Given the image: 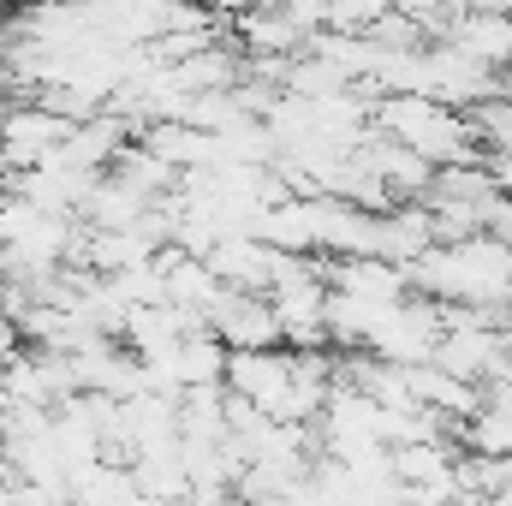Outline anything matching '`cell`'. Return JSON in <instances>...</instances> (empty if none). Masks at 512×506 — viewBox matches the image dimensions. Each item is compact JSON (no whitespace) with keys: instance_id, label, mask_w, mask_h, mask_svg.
I'll list each match as a JSON object with an SVG mask.
<instances>
[{"instance_id":"obj_9","label":"cell","mask_w":512,"mask_h":506,"mask_svg":"<svg viewBox=\"0 0 512 506\" xmlns=\"http://www.w3.org/2000/svg\"><path fill=\"white\" fill-rule=\"evenodd\" d=\"M471 126H477V137H483L489 161H495V155H507V149H512V96H489V102L471 114Z\"/></svg>"},{"instance_id":"obj_8","label":"cell","mask_w":512,"mask_h":506,"mask_svg":"<svg viewBox=\"0 0 512 506\" xmlns=\"http://www.w3.org/2000/svg\"><path fill=\"white\" fill-rule=\"evenodd\" d=\"M322 6H328V30H340V36H370L393 12L387 0H322Z\"/></svg>"},{"instance_id":"obj_5","label":"cell","mask_w":512,"mask_h":506,"mask_svg":"<svg viewBox=\"0 0 512 506\" xmlns=\"http://www.w3.org/2000/svg\"><path fill=\"white\" fill-rule=\"evenodd\" d=\"M233 42L245 48V60H292V54H304L310 48V36L274 6V0H256L251 12L233 24Z\"/></svg>"},{"instance_id":"obj_3","label":"cell","mask_w":512,"mask_h":506,"mask_svg":"<svg viewBox=\"0 0 512 506\" xmlns=\"http://www.w3.org/2000/svg\"><path fill=\"white\" fill-rule=\"evenodd\" d=\"M72 131L78 126H72L66 114H54V108H42V102H18L12 120H6V131H0V167H6V173H30V167H42L48 155H60Z\"/></svg>"},{"instance_id":"obj_4","label":"cell","mask_w":512,"mask_h":506,"mask_svg":"<svg viewBox=\"0 0 512 506\" xmlns=\"http://www.w3.org/2000/svg\"><path fill=\"white\" fill-rule=\"evenodd\" d=\"M209 334H215L227 352H274V346H286L268 292H233V286H227L221 304L209 310Z\"/></svg>"},{"instance_id":"obj_7","label":"cell","mask_w":512,"mask_h":506,"mask_svg":"<svg viewBox=\"0 0 512 506\" xmlns=\"http://www.w3.org/2000/svg\"><path fill=\"white\" fill-rule=\"evenodd\" d=\"M72 506H143V489L131 477V465H96L72 483Z\"/></svg>"},{"instance_id":"obj_2","label":"cell","mask_w":512,"mask_h":506,"mask_svg":"<svg viewBox=\"0 0 512 506\" xmlns=\"http://www.w3.org/2000/svg\"><path fill=\"white\" fill-rule=\"evenodd\" d=\"M376 131L405 143L411 155H423L435 173L441 167H471V161H489L483 137L471 126V114L435 102V96H376Z\"/></svg>"},{"instance_id":"obj_16","label":"cell","mask_w":512,"mask_h":506,"mask_svg":"<svg viewBox=\"0 0 512 506\" xmlns=\"http://www.w3.org/2000/svg\"><path fill=\"white\" fill-rule=\"evenodd\" d=\"M507 334H512V310H507Z\"/></svg>"},{"instance_id":"obj_15","label":"cell","mask_w":512,"mask_h":506,"mask_svg":"<svg viewBox=\"0 0 512 506\" xmlns=\"http://www.w3.org/2000/svg\"><path fill=\"white\" fill-rule=\"evenodd\" d=\"M489 506H512V489H501V495H495V501H489Z\"/></svg>"},{"instance_id":"obj_10","label":"cell","mask_w":512,"mask_h":506,"mask_svg":"<svg viewBox=\"0 0 512 506\" xmlns=\"http://www.w3.org/2000/svg\"><path fill=\"white\" fill-rule=\"evenodd\" d=\"M197 6H203V12H209V18H221V24H239V18H245V12H251L256 0H197Z\"/></svg>"},{"instance_id":"obj_11","label":"cell","mask_w":512,"mask_h":506,"mask_svg":"<svg viewBox=\"0 0 512 506\" xmlns=\"http://www.w3.org/2000/svg\"><path fill=\"white\" fill-rule=\"evenodd\" d=\"M489 167H495V185H501V197H512V149H507V155H495Z\"/></svg>"},{"instance_id":"obj_13","label":"cell","mask_w":512,"mask_h":506,"mask_svg":"<svg viewBox=\"0 0 512 506\" xmlns=\"http://www.w3.org/2000/svg\"><path fill=\"white\" fill-rule=\"evenodd\" d=\"M12 108H18V102H12V90L0 84V131H6V120H12Z\"/></svg>"},{"instance_id":"obj_12","label":"cell","mask_w":512,"mask_h":506,"mask_svg":"<svg viewBox=\"0 0 512 506\" xmlns=\"http://www.w3.org/2000/svg\"><path fill=\"white\" fill-rule=\"evenodd\" d=\"M12 411V381H6V364H0V417Z\"/></svg>"},{"instance_id":"obj_14","label":"cell","mask_w":512,"mask_h":506,"mask_svg":"<svg viewBox=\"0 0 512 506\" xmlns=\"http://www.w3.org/2000/svg\"><path fill=\"white\" fill-rule=\"evenodd\" d=\"M501 96H512V66L501 72Z\"/></svg>"},{"instance_id":"obj_1","label":"cell","mask_w":512,"mask_h":506,"mask_svg":"<svg viewBox=\"0 0 512 506\" xmlns=\"http://www.w3.org/2000/svg\"><path fill=\"white\" fill-rule=\"evenodd\" d=\"M411 286L435 304L453 310H489L507 316L512 310V245H501L495 233L459 239V245H435L411 262Z\"/></svg>"},{"instance_id":"obj_6","label":"cell","mask_w":512,"mask_h":506,"mask_svg":"<svg viewBox=\"0 0 512 506\" xmlns=\"http://www.w3.org/2000/svg\"><path fill=\"white\" fill-rule=\"evenodd\" d=\"M447 42H459V48H465V54H477L483 66L507 72V66H512V12L471 6V12L453 24V36H447Z\"/></svg>"}]
</instances>
